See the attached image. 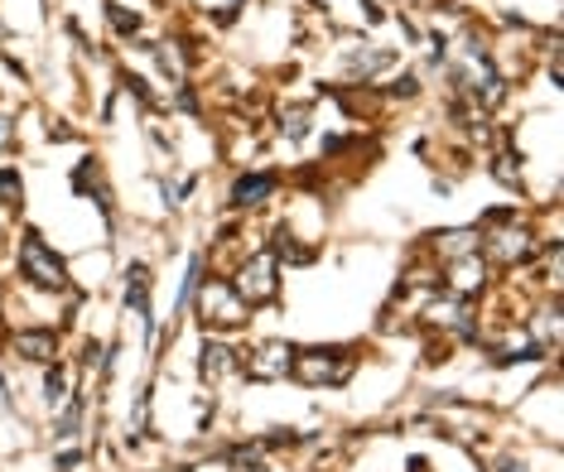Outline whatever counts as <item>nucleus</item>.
Segmentation results:
<instances>
[{"label": "nucleus", "instance_id": "nucleus-22", "mask_svg": "<svg viewBox=\"0 0 564 472\" xmlns=\"http://www.w3.org/2000/svg\"><path fill=\"white\" fill-rule=\"evenodd\" d=\"M83 463V449H68V453H58V472H73Z\"/></svg>", "mask_w": 564, "mask_h": 472}, {"label": "nucleus", "instance_id": "nucleus-12", "mask_svg": "<svg viewBox=\"0 0 564 472\" xmlns=\"http://www.w3.org/2000/svg\"><path fill=\"white\" fill-rule=\"evenodd\" d=\"M425 246L444 265V261H454V256H468V251H478V232H473V227H444V232L425 237Z\"/></svg>", "mask_w": 564, "mask_h": 472}, {"label": "nucleus", "instance_id": "nucleus-8", "mask_svg": "<svg viewBox=\"0 0 564 472\" xmlns=\"http://www.w3.org/2000/svg\"><path fill=\"white\" fill-rule=\"evenodd\" d=\"M487 279H492V265H487L478 251L444 261V285H448V295H458V299H478L487 289Z\"/></svg>", "mask_w": 564, "mask_h": 472}, {"label": "nucleus", "instance_id": "nucleus-6", "mask_svg": "<svg viewBox=\"0 0 564 472\" xmlns=\"http://www.w3.org/2000/svg\"><path fill=\"white\" fill-rule=\"evenodd\" d=\"M420 323L434 328V333L458 338V342H468L473 333H478V314H473V299H458V295L425 299V304H420Z\"/></svg>", "mask_w": 564, "mask_h": 472}, {"label": "nucleus", "instance_id": "nucleus-18", "mask_svg": "<svg viewBox=\"0 0 564 472\" xmlns=\"http://www.w3.org/2000/svg\"><path fill=\"white\" fill-rule=\"evenodd\" d=\"M101 10H107V20H111V30H117V34H135V30H140V15H131V10H121L117 0H107Z\"/></svg>", "mask_w": 564, "mask_h": 472}, {"label": "nucleus", "instance_id": "nucleus-10", "mask_svg": "<svg viewBox=\"0 0 564 472\" xmlns=\"http://www.w3.org/2000/svg\"><path fill=\"white\" fill-rule=\"evenodd\" d=\"M10 352H15L20 362L54 366L58 362V333H48V328H24V333L10 338Z\"/></svg>", "mask_w": 564, "mask_h": 472}, {"label": "nucleus", "instance_id": "nucleus-19", "mask_svg": "<svg viewBox=\"0 0 564 472\" xmlns=\"http://www.w3.org/2000/svg\"><path fill=\"white\" fill-rule=\"evenodd\" d=\"M20 174L15 169H6V164H0V202H6V208H20Z\"/></svg>", "mask_w": 564, "mask_h": 472}, {"label": "nucleus", "instance_id": "nucleus-14", "mask_svg": "<svg viewBox=\"0 0 564 472\" xmlns=\"http://www.w3.org/2000/svg\"><path fill=\"white\" fill-rule=\"evenodd\" d=\"M310 121H314L310 107H285V111H280V135H285V140H304V135H310Z\"/></svg>", "mask_w": 564, "mask_h": 472}, {"label": "nucleus", "instance_id": "nucleus-16", "mask_svg": "<svg viewBox=\"0 0 564 472\" xmlns=\"http://www.w3.org/2000/svg\"><path fill=\"white\" fill-rule=\"evenodd\" d=\"M83 415H87V400H83V395H73V405L58 419V439H78V433H83Z\"/></svg>", "mask_w": 564, "mask_h": 472}, {"label": "nucleus", "instance_id": "nucleus-15", "mask_svg": "<svg viewBox=\"0 0 564 472\" xmlns=\"http://www.w3.org/2000/svg\"><path fill=\"white\" fill-rule=\"evenodd\" d=\"M68 391H73L68 366L54 362V366H48V381H44V400H48V405H63V395H68Z\"/></svg>", "mask_w": 564, "mask_h": 472}, {"label": "nucleus", "instance_id": "nucleus-7", "mask_svg": "<svg viewBox=\"0 0 564 472\" xmlns=\"http://www.w3.org/2000/svg\"><path fill=\"white\" fill-rule=\"evenodd\" d=\"M241 366H247V376L251 381H290V366H294V348L290 342H280V338H271V342H256V348H247L241 352Z\"/></svg>", "mask_w": 564, "mask_h": 472}, {"label": "nucleus", "instance_id": "nucleus-13", "mask_svg": "<svg viewBox=\"0 0 564 472\" xmlns=\"http://www.w3.org/2000/svg\"><path fill=\"white\" fill-rule=\"evenodd\" d=\"M391 63H395L391 48H357V54L348 58V68H343V73H348L352 83H367V78H377L381 68H391Z\"/></svg>", "mask_w": 564, "mask_h": 472}, {"label": "nucleus", "instance_id": "nucleus-1", "mask_svg": "<svg viewBox=\"0 0 564 472\" xmlns=\"http://www.w3.org/2000/svg\"><path fill=\"white\" fill-rule=\"evenodd\" d=\"M352 366H357L352 348H304L294 352L290 381H300L304 391H338L352 376Z\"/></svg>", "mask_w": 564, "mask_h": 472}, {"label": "nucleus", "instance_id": "nucleus-11", "mask_svg": "<svg viewBox=\"0 0 564 472\" xmlns=\"http://www.w3.org/2000/svg\"><path fill=\"white\" fill-rule=\"evenodd\" d=\"M275 198V174H241L232 184V208L251 212V208H265Z\"/></svg>", "mask_w": 564, "mask_h": 472}, {"label": "nucleus", "instance_id": "nucleus-3", "mask_svg": "<svg viewBox=\"0 0 564 472\" xmlns=\"http://www.w3.org/2000/svg\"><path fill=\"white\" fill-rule=\"evenodd\" d=\"M194 314L203 318L208 328H241L251 318V309L241 304V295L232 289V279L223 275H203L198 289H194Z\"/></svg>", "mask_w": 564, "mask_h": 472}, {"label": "nucleus", "instance_id": "nucleus-2", "mask_svg": "<svg viewBox=\"0 0 564 472\" xmlns=\"http://www.w3.org/2000/svg\"><path fill=\"white\" fill-rule=\"evenodd\" d=\"M20 275H24V285L48 289V295L68 289V265H63V256L44 241L40 227H24L20 232Z\"/></svg>", "mask_w": 564, "mask_h": 472}, {"label": "nucleus", "instance_id": "nucleus-23", "mask_svg": "<svg viewBox=\"0 0 564 472\" xmlns=\"http://www.w3.org/2000/svg\"><path fill=\"white\" fill-rule=\"evenodd\" d=\"M492 472H525V463H517V458H497Z\"/></svg>", "mask_w": 564, "mask_h": 472}, {"label": "nucleus", "instance_id": "nucleus-9", "mask_svg": "<svg viewBox=\"0 0 564 472\" xmlns=\"http://www.w3.org/2000/svg\"><path fill=\"white\" fill-rule=\"evenodd\" d=\"M237 366H241V352L232 348V342H223V338H208V342H203V352H198V376L208 381V386H223L227 376H237Z\"/></svg>", "mask_w": 564, "mask_h": 472}, {"label": "nucleus", "instance_id": "nucleus-20", "mask_svg": "<svg viewBox=\"0 0 564 472\" xmlns=\"http://www.w3.org/2000/svg\"><path fill=\"white\" fill-rule=\"evenodd\" d=\"M10 145H15V117H10V111H0V155H6Z\"/></svg>", "mask_w": 564, "mask_h": 472}, {"label": "nucleus", "instance_id": "nucleus-5", "mask_svg": "<svg viewBox=\"0 0 564 472\" xmlns=\"http://www.w3.org/2000/svg\"><path fill=\"white\" fill-rule=\"evenodd\" d=\"M535 246H541V241L521 222H497L487 237H478V256L492 265V271H511V265L535 261Z\"/></svg>", "mask_w": 564, "mask_h": 472}, {"label": "nucleus", "instance_id": "nucleus-17", "mask_svg": "<svg viewBox=\"0 0 564 472\" xmlns=\"http://www.w3.org/2000/svg\"><path fill=\"white\" fill-rule=\"evenodd\" d=\"M517 160H521L517 150H502V155H492V174L502 178V184H511V188L521 184V164H517Z\"/></svg>", "mask_w": 564, "mask_h": 472}, {"label": "nucleus", "instance_id": "nucleus-4", "mask_svg": "<svg viewBox=\"0 0 564 472\" xmlns=\"http://www.w3.org/2000/svg\"><path fill=\"white\" fill-rule=\"evenodd\" d=\"M232 289L241 295L247 309H261V304L271 309L280 299V256L275 251H251V256L232 271Z\"/></svg>", "mask_w": 564, "mask_h": 472}, {"label": "nucleus", "instance_id": "nucleus-21", "mask_svg": "<svg viewBox=\"0 0 564 472\" xmlns=\"http://www.w3.org/2000/svg\"><path fill=\"white\" fill-rule=\"evenodd\" d=\"M391 92H395V97H415V92H420V78H415V73H405V78H395Z\"/></svg>", "mask_w": 564, "mask_h": 472}]
</instances>
